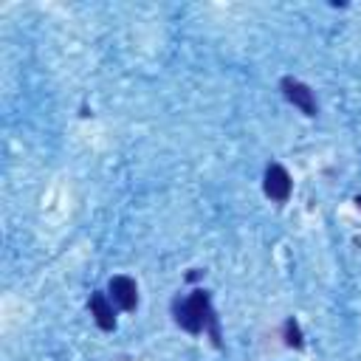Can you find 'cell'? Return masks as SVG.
Segmentation results:
<instances>
[{"label": "cell", "mask_w": 361, "mask_h": 361, "mask_svg": "<svg viewBox=\"0 0 361 361\" xmlns=\"http://www.w3.org/2000/svg\"><path fill=\"white\" fill-rule=\"evenodd\" d=\"M282 338H285V344L290 347V350H302L305 347V336H302V327H299V322L290 316V319H285V324H282Z\"/></svg>", "instance_id": "8992f818"}, {"label": "cell", "mask_w": 361, "mask_h": 361, "mask_svg": "<svg viewBox=\"0 0 361 361\" xmlns=\"http://www.w3.org/2000/svg\"><path fill=\"white\" fill-rule=\"evenodd\" d=\"M290 189H293L290 172H288L282 164H268V166H265V175H262V192H265L274 203H285V200L290 197Z\"/></svg>", "instance_id": "7a4b0ae2"}, {"label": "cell", "mask_w": 361, "mask_h": 361, "mask_svg": "<svg viewBox=\"0 0 361 361\" xmlns=\"http://www.w3.org/2000/svg\"><path fill=\"white\" fill-rule=\"evenodd\" d=\"M279 87H282V96H285L293 107H299L305 116H310V118H313V116L319 113L316 96H313V90H310L305 82H299V79H293V76H282Z\"/></svg>", "instance_id": "3957f363"}, {"label": "cell", "mask_w": 361, "mask_h": 361, "mask_svg": "<svg viewBox=\"0 0 361 361\" xmlns=\"http://www.w3.org/2000/svg\"><path fill=\"white\" fill-rule=\"evenodd\" d=\"M355 206H358V209H361V195H358V197H355Z\"/></svg>", "instance_id": "52a82bcc"}, {"label": "cell", "mask_w": 361, "mask_h": 361, "mask_svg": "<svg viewBox=\"0 0 361 361\" xmlns=\"http://www.w3.org/2000/svg\"><path fill=\"white\" fill-rule=\"evenodd\" d=\"M87 307H90V316H93V322L102 327V330H113L116 327V310H113V302L102 293V290H96V293H90V302H87Z\"/></svg>", "instance_id": "5b68a950"}, {"label": "cell", "mask_w": 361, "mask_h": 361, "mask_svg": "<svg viewBox=\"0 0 361 361\" xmlns=\"http://www.w3.org/2000/svg\"><path fill=\"white\" fill-rule=\"evenodd\" d=\"M107 293H110V302H113L116 307L127 310V313L138 307V285H135L133 276H124V274L113 276V279L107 282Z\"/></svg>", "instance_id": "277c9868"}, {"label": "cell", "mask_w": 361, "mask_h": 361, "mask_svg": "<svg viewBox=\"0 0 361 361\" xmlns=\"http://www.w3.org/2000/svg\"><path fill=\"white\" fill-rule=\"evenodd\" d=\"M172 316H175L178 327H183L186 333H192V336L209 333V338H212L214 347L223 344V341H220V319H217V313H214V307H212L209 290L195 288L186 299L175 296V299H172Z\"/></svg>", "instance_id": "6da1fadb"}]
</instances>
